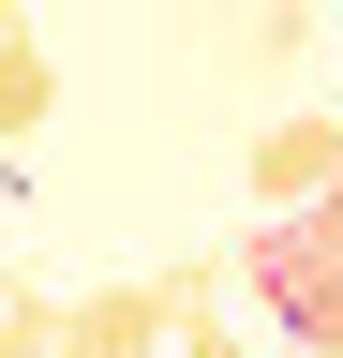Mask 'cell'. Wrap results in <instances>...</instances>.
<instances>
[{"label":"cell","mask_w":343,"mask_h":358,"mask_svg":"<svg viewBox=\"0 0 343 358\" xmlns=\"http://www.w3.org/2000/svg\"><path fill=\"white\" fill-rule=\"evenodd\" d=\"M15 45H30V0H0V60H15Z\"/></svg>","instance_id":"obj_9"},{"label":"cell","mask_w":343,"mask_h":358,"mask_svg":"<svg viewBox=\"0 0 343 358\" xmlns=\"http://www.w3.org/2000/svg\"><path fill=\"white\" fill-rule=\"evenodd\" d=\"M60 358H164V299H149V284L60 299Z\"/></svg>","instance_id":"obj_3"},{"label":"cell","mask_w":343,"mask_h":358,"mask_svg":"<svg viewBox=\"0 0 343 358\" xmlns=\"http://www.w3.org/2000/svg\"><path fill=\"white\" fill-rule=\"evenodd\" d=\"M239 268H254V299H269L314 358H343V268H328L314 224H254V254H239Z\"/></svg>","instance_id":"obj_1"},{"label":"cell","mask_w":343,"mask_h":358,"mask_svg":"<svg viewBox=\"0 0 343 358\" xmlns=\"http://www.w3.org/2000/svg\"><path fill=\"white\" fill-rule=\"evenodd\" d=\"M164 358H254V343L239 329H194V343H164Z\"/></svg>","instance_id":"obj_7"},{"label":"cell","mask_w":343,"mask_h":358,"mask_svg":"<svg viewBox=\"0 0 343 358\" xmlns=\"http://www.w3.org/2000/svg\"><path fill=\"white\" fill-rule=\"evenodd\" d=\"M45 120H60V75H45V45H15L0 60V150H30Z\"/></svg>","instance_id":"obj_5"},{"label":"cell","mask_w":343,"mask_h":358,"mask_svg":"<svg viewBox=\"0 0 343 358\" xmlns=\"http://www.w3.org/2000/svg\"><path fill=\"white\" fill-rule=\"evenodd\" d=\"M328 194H343V120H328V105H298V120L254 134V209H269V224L328 209Z\"/></svg>","instance_id":"obj_2"},{"label":"cell","mask_w":343,"mask_h":358,"mask_svg":"<svg viewBox=\"0 0 343 358\" xmlns=\"http://www.w3.org/2000/svg\"><path fill=\"white\" fill-rule=\"evenodd\" d=\"M149 299H164V343L224 329V268H209V254H164V268H149Z\"/></svg>","instance_id":"obj_4"},{"label":"cell","mask_w":343,"mask_h":358,"mask_svg":"<svg viewBox=\"0 0 343 358\" xmlns=\"http://www.w3.org/2000/svg\"><path fill=\"white\" fill-rule=\"evenodd\" d=\"M0 358H60V299H30V284L0 299Z\"/></svg>","instance_id":"obj_6"},{"label":"cell","mask_w":343,"mask_h":358,"mask_svg":"<svg viewBox=\"0 0 343 358\" xmlns=\"http://www.w3.org/2000/svg\"><path fill=\"white\" fill-rule=\"evenodd\" d=\"M298 224H314V239H328V268H343V194H328V209H298Z\"/></svg>","instance_id":"obj_8"},{"label":"cell","mask_w":343,"mask_h":358,"mask_svg":"<svg viewBox=\"0 0 343 358\" xmlns=\"http://www.w3.org/2000/svg\"><path fill=\"white\" fill-rule=\"evenodd\" d=\"M0 299H15V284H0Z\"/></svg>","instance_id":"obj_10"}]
</instances>
